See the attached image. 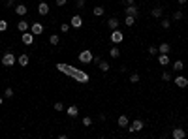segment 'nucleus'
<instances>
[{"mask_svg": "<svg viewBox=\"0 0 188 139\" xmlns=\"http://www.w3.org/2000/svg\"><path fill=\"white\" fill-rule=\"evenodd\" d=\"M66 115L72 116V119H75V116L79 115V107H77V105H70V107L66 109Z\"/></svg>", "mask_w": 188, "mask_h": 139, "instance_id": "14", "label": "nucleus"}, {"mask_svg": "<svg viewBox=\"0 0 188 139\" xmlns=\"http://www.w3.org/2000/svg\"><path fill=\"white\" fill-rule=\"evenodd\" d=\"M132 85H136V83H139V73L136 71V73H132V75H130V79H128Z\"/></svg>", "mask_w": 188, "mask_h": 139, "instance_id": "28", "label": "nucleus"}, {"mask_svg": "<svg viewBox=\"0 0 188 139\" xmlns=\"http://www.w3.org/2000/svg\"><path fill=\"white\" fill-rule=\"evenodd\" d=\"M143 128H145V122L139 120V119H137V120H134L132 124H128V130H130V132H141Z\"/></svg>", "mask_w": 188, "mask_h": 139, "instance_id": "5", "label": "nucleus"}, {"mask_svg": "<svg viewBox=\"0 0 188 139\" xmlns=\"http://www.w3.org/2000/svg\"><path fill=\"white\" fill-rule=\"evenodd\" d=\"M173 81H175L177 87H181V89H186V87H188V79H186L184 75H177Z\"/></svg>", "mask_w": 188, "mask_h": 139, "instance_id": "9", "label": "nucleus"}, {"mask_svg": "<svg viewBox=\"0 0 188 139\" xmlns=\"http://www.w3.org/2000/svg\"><path fill=\"white\" fill-rule=\"evenodd\" d=\"M17 2H25V0H17Z\"/></svg>", "mask_w": 188, "mask_h": 139, "instance_id": "45", "label": "nucleus"}, {"mask_svg": "<svg viewBox=\"0 0 188 139\" xmlns=\"http://www.w3.org/2000/svg\"><path fill=\"white\" fill-rule=\"evenodd\" d=\"M162 79H164V81H171V75H169V71H164V73H162Z\"/></svg>", "mask_w": 188, "mask_h": 139, "instance_id": "38", "label": "nucleus"}, {"mask_svg": "<svg viewBox=\"0 0 188 139\" xmlns=\"http://www.w3.org/2000/svg\"><path fill=\"white\" fill-rule=\"evenodd\" d=\"M98 68H100L102 71H109V62H107V60H100V64H98Z\"/></svg>", "mask_w": 188, "mask_h": 139, "instance_id": "26", "label": "nucleus"}, {"mask_svg": "<svg viewBox=\"0 0 188 139\" xmlns=\"http://www.w3.org/2000/svg\"><path fill=\"white\" fill-rule=\"evenodd\" d=\"M117 122H119V126H120V128H126V126L130 124V120H128V116H126V115H120Z\"/></svg>", "mask_w": 188, "mask_h": 139, "instance_id": "21", "label": "nucleus"}, {"mask_svg": "<svg viewBox=\"0 0 188 139\" xmlns=\"http://www.w3.org/2000/svg\"><path fill=\"white\" fill-rule=\"evenodd\" d=\"M13 9H15V13H17V15H19V17H25V15H27V13H28V8H27V6H25V4H23V2H17V4H15V8H13Z\"/></svg>", "mask_w": 188, "mask_h": 139, "instance_id": "6", "label": "nucleus"}, {"mask_svg": "<svg viewBox=\"0 0 188 139\" xmlns=\"http://www.w3.org/2000/svg\"><path fill=\"white\" fill-rule=\"evenodd\" d=\"M30 32H32L34 36H40L41 32H43V25H41V23H38V21H34V23L30 25Z\"/></svg>", "mask_w": 188, "mask_h": 139, "instance_id": "7", "label": "nucleus"}, {"mask_svg": "<svg viewBox=\"0 0 188 139\" xmlns=\"http://www.w3.org/2000/svg\"><path fill=\"white\" fill-rule=\"evenodd\" d=\"M57 68H59L60 71H70L68 68H66V64H57ZM70 73H73V71H70ZM73 75H75L77 79H79V83H87V81H88V75H87V73H83V71L73 73Z\"/></svg>", "mask_w": 188, "mask_h": 139, "instance_id": "1", "label": "nucleus"}, {"mask_svg": "<svg viewBox=\"0 0 188 139\" xmlns=\"http://www.w3.org/2000/svg\"><path fill=\"white\" fill-rule=\"evenodd\" d=\"M177 2H179L181 6H184V4H186V0H177Z\"/></svg>", "mask_w": 188, "mask_h": 139, "instance_id": "43", "label": "nucleus"}, {"mask_svg": "<svg viewBox=\"0 0 188 139\" xmlns=\"http://www.w3.org/2000/svg\"><path fill=\"white\" fill-rule=\"evenodd\" d=\"M171 137H173V139H184V137H186V134H184L183 128H175V130L171 132Z\"/></svg>", "mask_w": 188, "mask_h": 139, "instance_id": "12", "label": "nucleus"}, {"mask_svg": "<svg viewBox=\"0 0 188 139\" xmlns=\"http://www.w3.org/2000/svg\"><path fill=\"white\" fill-rule=\"evenodd\" d=\"M107 26L111 28V30H115V28H119V26H120V21H119L117 17H111V19L107 21Z\"/></svg>", "mask_w": 188, "mask_h": 139, "instance_id": "18", "label": "nucleus"}, {"mask_svg": "<svg viewBox=\"0 0 188 139\" xmlns=\"http://www.w3.org/2000/svg\"><path fill=\"white\" fill-rule=\"evenodd\" d=\"M17 62H19V66H28V62H30V57L27 55V53H23V55H19L17 57Z\"/></svg>", "mask_w": 188, "mask_h": 139, "instance_id": "11", "label": "nucleus"}, {"mask_svg": "<svg viewBox=\"0 0 188 139\" xmlns=\"http://www.w3.org/2000/svg\"><path fill=\"white\" fill-rule=\"evenodd\" d=\"M81 124L83 126H92V119H90V116H85V119L81 120Z\"/></svg>", "mask_w": 188, "mask_h": 139, "instance_id": "31", "label": "nucleus"}, {"mask_svg": "<svg viewBox=\"0 0 188 139\" xmlns=\"http://www.w3.org/2000/svg\"><path fill=\"white\" fill-rule=\"evenodd\" d=\"M70 28H72V25H68V23H62V25H60V32H64V34H66Z\"/></svg>", "mask_w": 188, "mask_h": 139, "instance_id": "32", "label": "nucleus"}, {"mask_svg": "<svg viewBox=\"0 0 188 139\" xmlns=\"http://www.w3.org/2000/svg\"><path fill=\"white\" fill-rule=\"evenodd\" d=\"M162 13H164L162 8H152V12H151V15H152L154 19H162Z\"/></svg>", "mask_w": 188, "mask_h": 139, "instance_id": "23", "label": "nucleus"}, {"mask_svg": "<svg viewBox=\"0 0 188 139\" xmlns=\"http://www.w3.org/2000/svg\"><path fill=\"white\" fill-rule=\"evenodd\" d=\"M4 98H13V89L9 87V89H6V92H4Z\"/></svg>", "mask_w": 188, "mask_h": 139, "instance_id": "33", "label": "nucleus"}, {"mask_svg": "<svg viewBox=\"0 0 188 139\" xmlns=\"http://www.w3.org/2000/svg\"><path fill=\"white\" fill-rule=\"evenodd\" d=\"M15 2L17 0H6V8H15Z\"/></svg>", "mask_w": 188, "mask_h": 139, "instance_id": "37", "label": "nucleus"}, {"mask_svg": "<svg viewBox=\"0 0 188 139\" xmlns=\"http://www.w3.org/2000/svg\"><path fill=\"white\" fill-rule=\"evenodd\" d=\"M6 30H8V21L0 19V32H6Z\"/></svg>", "mask_w": 188, "mask_h": 139, "instance_id": "29", "label": "nucleus"}, {"mask_svg": "<svg viewBox=\"0 0 188 139\" xmlns=\"http://www.w3.org/2000/svg\"><path fill=\"white\" fill-rule=\"evenodd\" d=\"M109 40H111L113 43L117 45V43H120V41L124 40V34H122L119 28H115V30H111V34H109Z\"/></svg>", "mask_w": 188, "mask_h": 139, "instance_id": "4", "label": "nucleus"}, {"mask_svg": "<svg viewBox=\"0 0 188 139\" xmlns=\"http://www.w3.org/2000/svg\"><path fill=\"white\" fill-rule=\"evenodd\" d=\"M158 64H160V66H168V64H169V55L158 53Z\"/></svg>", "mask_w": 188, "mask_h": 139, "instance_id": "16", "label": "nucleus"}, {"mask_svg": "<svg viewBox=\"0 0 188 139\" xmlns=\"http://www.w3.org/2000/svg\"><path fill=\"white\" fill-rule=\"evenodd\" d=\"M64 109V105L60 103V102H57V103H55V111H62Z\"/></svg>", "mask_w": 188, "mask_h": 139, "instance_id": "39", "label": "nucleus"}, {"mask_svg": "<svg viewBox=\"0 0 188 139\" xmlns=\"http://www.w3.org/2000/svg\"><path fill=\"white\" fill-rule=\"evenodd\" d=\"M15 62H17V57L13 55V53H6V55L2 57V66H6V68L15 66Z\"/></svg>", "mask_w": 188, "mask_h": 139, "instance_id": "2", "label": "nucleus"}, {"mask_svg": "<svg viewBox=\"0 0 188 139\" xmlns=\"http://www.w3.org/2000/svg\"><path fill=\"white\" fill-rule=\"evenodd\" d=\"M92 51L90 49H85V51H81L79 53V62H83V64H90L92 62Z\"/></svg>", "mask_w": 188, "mask_h": 139, "instance_id": "3", "label": "nucleus"}, {"mask_svg": "<svg viewBox=\"0 0 188 139\" xmlns=\"http://www.w3.org/2000/svg\"><path fill=\"white\" fill-rule=\"evenodd\" d=\"M147 51H149V55H152V57H154V55H158V47H154V45H151Z\"/></svg>", "mask_w": 188, "mask_h": 139, "instance_id": "34", "label": "nucleus"}, {"mask_svg": "<svg viewBox=\"0 0 188 139\" xmlns=\"http://www.w3.org/2000/svg\"><path fill=\"white\" fill-rule=\"evenodd\" d=\"M49 43H51V45H59V43H60V36H59V34H51V36H49Z\"/></svg>", "mask_w": 188, "mask_h": 139, "instance_id": "24", "label": "nucleus"}, {"mask_svg": "<svg viewBox=\"0 0 188 139\" xmlns=\"http://www.w3.org/2000/svg\"><path fill=\"white\" fill-rule=\"evenodd\" d=\"M126 15H134V17H139V8L137 6H126Z\"/></svg>", "mask_w": 188, "mask_h": 139, "instance_id": "15", "label": "nucleus"}, {"mask_svg": "<svg viewBox=\"0 0 188 139\" xmlns=\"http://www.w3.org/2000/svg\"><path fill=\"white\" fill-rule=\"evenodd\" d=\"M2 102H4V98H2V96H0V105H2Z\"/></svg>", "mask_w": 188, "mask_h": 139, "instance_id": "44", "label": "nucleus"}, {"mask_svg": "<svg viewBox=\"0 0 188 139\" xmlns=\"http://www.w3.org/2000/svg\"><path fill=\"white\" fill-rule=\"evenodd\" d=\"M75 8L83 9V8H85V0H75Z\"/></svg>", "mask_w": 188, "mask_h": 139, "instance_id": "36", "label": "nucleus"}, {"mask_svg": "<svg viewBox=\"0 0 188 139\" xmlns=\"http://www.w3.org/2000/svg\"><path fill=\"white\" fill-rule=\"evenodd\" d=\"M30 28V25L27 23V21H19V23H17V30L21 32V34H23V32H27Z\"/></svg>", "mask_w": 188, "mask_h": 139, "instance_id": "19", "label": "nucleus"}, {"mask_svg": "<svg viewBox=\"0 0 188 139\" xmlns=\"http://www.w3.org/2000/svg\"><path fill=\"white\" fill-rule=\"evenodd\" d=\"M181 19H183V12L179 9V12H175V13H173V21H181Z\"/></svg>", "mask_w": 188, "mask_h": 139, "instance_id": "35", "label": "nucleus"}, {"mask_svg": "<svg viewBox=\"0 0 188 139\" xmlns=\"http://www.w3.org/2000/svg\"><path fill=\"white\" fill-rule=\"evenodd\" d=\"M136 21H137V17H134V15H126V17H124V25H126V26H134Z\"/></svg>", "mask_w": 188, "mask_h": 139, "instance_id": "20", "label": "nucleus"}, {"mask_svg": "<svg viewBox=\"0 0 188 139\" xmlns=\"http://www.w3.org/2000/svg\"><path fill=\"white\" fill-rule=\"evenodd\" d=\"M169 51H171V47H169V43H168V41H164V43H160V45H158V53H164V55H169Z\"/></svg>", "mask_w": 188, "mask_h": 139, "instance_id": "17", "label": "nucleus"}, {"mask_svg": "<svg viewBox=\"0 0 188 139\" xmlns=\"http://www.w3.org/2000/svg\"><path fill=\"white\" fill-rule=\"evenodd\" d=\"M100 60H102L100 57H92V62H90V64H96V66H98V64H100Z\"/></svg>", "mask_w": 188, "mask_h": 139, "instance_id": "40", "label": "nucleus"}, {"mask_svg": "<svg viewBox=\"0 0 188 139\" xmlns=\"http://www.w3.org/2000/svg\"><path fill=\"white\" fill-rule=\"evenodd\" d=\"M38 13L40 15H47L49 13V4L47 2H40L38 4Z\"/></svg>", "mask_w": 188, "mask_h": 139, "instance_id": "13", "label": "nucleus"}, {"mask_svg": "<svg viewBox=\"0 0 188 139\" xmlns=\"http://www.w3.org/2000/svg\"><path fill=\"white\" fill-rule=\"evenodd\" d=\"M109 57H111V58H119L120 57V49L117 45H113L111 49H109Z\"/></svg>", "mask_w": 188, "mask_h": 139, "instance_id": "22", "label": "nucleus"}, {"mask_svg": "<svg viewBox=\"0 0 188 139\" xmlns=\"http://www.w3.org/2000/svg\"><path fill=\"white\" fill-rule=\"evenodd\" d=\"M21 40H23V43L25 45H32L34 43V34H32V32H23V36H21Z\"/></svg>", "mask_w": 188, "mask_h": 139, "instance_id": "8", "label": "nucleus"}, {"mask_svg": "<svg viewBox=\"0 0 188 139\" xmlns=\"http://www.w3.org/2000/svg\"><path fill=\"white\" fill-rule=\"evenodd\" d=\"M70 25H72L73 28H81V26H83V17H81V15H73L72 21H70Z\"/></svg>", "mask_w": 188, "mask_h": 139, "instance_id": "10", "label": "nucleus"}, {"mask_svg": "<svg viewBox=\"0 0 188 139\" xmlns=\"http://www.w3.org/2000/svg\"><path fill=\"white\" fill-rule=\"evenodd\" d=\"M134 2L136 0H122V4H126V6H134Z\"/></svg>", "mask_w": 188, "mask_h": 139, "instance_id": "42", "label": "nucleus"}, {"mask_svg": "<svg viewBox=\"0 0 188 139\" xmlns=\"http://www.w3.org/2000/svg\"><path fill=\"white\" fill-rule=\"evenodd\" d=\"M160 25H162V28L168 30V28L171 26V21H169V19H162V23H160Z\"/></svg>", "mask_w": 188, "mask_h": 139, "instance_id": "30", "label": "nucleus"}, {"mask_svg": "<svg viewBox=\"0 0 188 139\" xmlns=\"http://www.w3.org/2000/svg\"><path fill=\"white\" fill-rule=\"evenodd\" d=\"M92 13H94L96 17H102V15H104V8H102V6H94V12H92Z\"/></svg>", "mask_w": 188, "mask_h": 139, "instance_id": "27", "label": "nucleus"}, {"mask_svg": "<svg viewBox=\"0 0 188 139\" xmlns=\"http://www.w3.org/2000/svg\"><path fill=\"white\" fill-rule=\"evenodd\" d=\"M173 70H175V71H183V70H184L183 60H175V62H173Z\"/></svg>", "mask_w": 188, "mask_h": 139, "instance_id": "25", "label": "nucleus"}, {"mask_svg": "<svg viewBox=\"0 0 188 139\" xmlns=\"http://www.w3.org/2000/svg\"><path fill=\"white\" fill-rule=\"evenodd\" d=\"M55 2H57V6H66V4H68V0H55Z\"/></svg>", "mask_w": 188, "mask_h": 139, "instance_id": "41", "label": "nucleus"}]
</instances>
